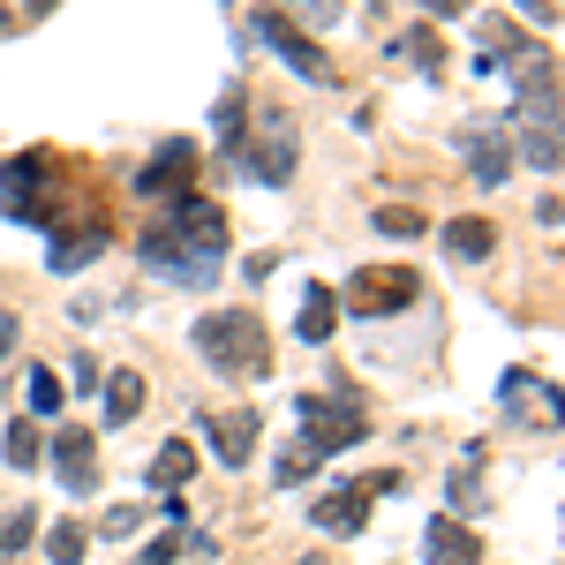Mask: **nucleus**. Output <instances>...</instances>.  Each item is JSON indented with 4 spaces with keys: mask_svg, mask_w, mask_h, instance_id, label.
I'll return each instance as SVG.
<instances>
[{
    "mask_svg": "<svg viewBox=\"0 0 565 565\" xmlns=\"http://www.w3.org/2000/svg\"><path fill=\"white\" fill-rule=\"evenodd\" d=\"M218 257H226V212L212 196H181L174 212L143 234V264L159 279H181V287H212Z\"/></svg>",
    "mask_w": 565,
    "mask_h": 565,
    "instance_id": "1",
    "label": "nucleus"
},
{
    "mask_svg": "<svg viewBox=\"0 0 565 565\" xmlns=\"http://www.w3.org/2000/svg\"><path fill=\"white\" fill-rule=\"evenodd\" d=\"M196 354L212 362L218 377H264L271 340H264V324L249 317V309H212V317L196 324Z\"/></svg>",
    "mask_w": 565,
    "mask_h": 565,
    "instance_id": "2",
    "label": "nucleus"
},
{
    "mask_svg": "<svg viewBox=\"0 0 565 565\" xmlns=\"http://www.w3.org/2000/svg\"><path fill=\"white\" fill-rule=\"evenodd\" d=\"M295 415H302L309 430V452L324 460V452H340V445H362V407H354V392H302L295 399Z\"/></svg>",
    "mask_w": 565,
    "mask_h": 565,
    "instance_id": "3",
    "label": "nucleus"
},
{
    "mask_svg": "<svg viewBox=\"0 0 565 565\" xmlns=\"http://www.w3.org/2000/svg\"><path fill=\"white\" fill-rule=\"evenodd\" d=\"M415 302V264H362L348 279V309L354 317H392Z\"/></svg>",
    "mask_w": 565,
    "mask_h": 565,
    "instance_id": "4",
    "label": "nucleus"
},
{
    "mask_svg": "<svg viewBox=\"0 0 565 565\" xmlns=\"http://www.w3.org/2000/svg\"><path fill=\"white\" fill-rule=\"evenodd\" d=\"M249 31H257V39L271 45V53H279L287 68H302L309 84H332V53H324L317 39H302V31H295V23H287L279 8H257V15H249Z\"/></svg>",
    "mask_w": 565,
    "mask_h": 565,
    "instance_id": "5",
    "label": "nucleus"
},
{
    "mask_svg": "<svg viewBox=\"0 0 565 565\" xmlns=\"http://www.w3.org/2000/svg\"><path fill=\"white\" fill-rule=\"evenodd\" d=\"M399 490V476H362V482H340V490H324L317 505H309V521L324 527V535H348V527L370 521V498H385Z\"/></svg>",
    "mask_w": 565,
    "mask_h": 565,
    "instance_id": "6",
    "label": "nucleus"
},
{
    "mask_svg": "<svg viewBox=\"0 0 565 565\" xmlns=\"http://www.w3.org/2000/svg\"><path fill=\"white\" fill-rule=\"evenodd\" d=\"M53 468H61L68 490H90V482H98V437L90 430H61L53 437Z\"/></svg>",
    "mask_w": 565,
    "mask_h": 565,
    "instance_id": "7",
    "label": "nucleus"
},
{
    "mask_svg": "<svg viewBox=\"0 0 565 565\" xmlns=\"http://www.w3.org/2000/svg\"><path fill=\"white\" fill-rule=\"evenodd\" d=\"M189 174H196V143H167V151L136 174V189H143V196H167V189H181Z\"/></svg>",
    "mask_w": 565,
    "mask_h": 565,
    "instance_id": "8",
    "label": "nucleus"
},
{
    "mask_svg": "<svg viewBox=\"0 0 565 565\" xmlns=\"http://www.w3.org/2000/svg\"><path fill=\"white\" fill-rule=\"evenodd\" d=\"M45 181V159H15V167H0V212L31 218V189Z\"/></svg>",
    "mask_w": 565,
    "mask_h": 565,
    "instance_id": "9",
    "label": "nucleus"
},
{
    "mask_svg": "<svg viewBox=\"0 0 565 565\" xmlns=\"http://www.w3.org/2000/svg\"><path fill=\"white\" fill-rule=\"evenodd\" d=\"M242 174L287 181V174H295V143H287V136H264V143H249V151H242Z\"/></svg>",
    "mask_w": 565,
    "mask_h": 565,
    "instance_id": "10",
    "label": "nucleus"
},
{
    "mask_svg": "<svg viewBox=\"0 0 565 565\" xmlns=\"http://www.w3.org/2000/svg\"><path fill=\"white\" fill-rule=\"evenodd\" d=\"M445 249H452L460 264H476V257L498 249V226H490V218H452V226H445Z\"/></svg>",
    "mask_w": 565,
    "mask_h": 565,
    "instance_id": "11",
    "label": "nucleus"
},
{
    "mask_svg": "<svg viewBox=\"0 0 565 565\" xmlns=\"http://www.w3.org/2000/svg\"><path fill=\"white\" fill-rule=\"evenodd\" d=\"M212 437H218V460H226V468H242V460H249V445H257V415H249V407H242V415H218Z\"/></svg>",
    "mask_w": 565,
    "mask_h": 565,
    "instance_id": "12",
    "label": "nucleus"
},
{
    "mask_svg": "<svg viewBox=\"0 0 565 565\" xmlns=\"http://www.w3.org/2000/svg\"><path fill=\"white\" fill-rule=\"evenodd\" d=\"M106 249V226L90 218V226H76V234H53V271H76V264H90Z\"/></svg>",
    "mask_w": 565,
    "mask_h": 565,
    "instance_id": "13",
    "label": "nucleus"
},
{
    "mask_svg": "<svg viewBox=\"0 0 565 565\" xmlns=\"http://www.w3.org/2000/svg\"><path fill=\"white\" fill-rule=\"evenodd\" d=\"M332 324H340V295H332V287H309V295H302V340H309V348H324Z\"/></svg>",
    "mask_w": 565,
    "mask_h": 565,
    "instance_id": "14",
    "label": "nucleus"
},
{
    "mask_svg": "<svg viewBox=\"0 0 565 565\" xmlns=\"http://www.w3.org/2000/svg\"><path fill=\"white\" fill-rule=\"evenodd\" d=\"M430 565H476V535L460 521H430Z\"/></svg>",
    "mask_w": 565,
    "mask_h": 565,
    "instance_id": "15",
    "label": "nucleus"
},
{
    "mask_svg": "<svg viewBox=\"0 0 565 565\" xmlns=\"http://www.w3.org/2000/svg\"><path fill=\"white\" fill-rule=\"evenodd\" d=\"M143 415V377L136 370H114L106 377V423H136Z\"/></svg>",
    "mask_w": 565,
    "mask_h": 565,
    "instance_id": "16",
    "label": "nucleus"
},
{
    "mask_svg": "<svg viewBox=\"0 0 565 565\" xmlns=\"http://www.w3.org/2000/svg\"><path fill=\"white\" fill-rule=\"evenodd\" d=\"M377 234H392V242H423L430 218L415 212V204H377Z\"/></svg>",
    "mask_w": 565,
    "mask_h": 565,
    "instance_id": "17",
    "label": "nucleus"
},
{
    "mask_svg": "<svg viewBox=\"0 0 565 565\" xmlns=\"http://www.w3.org/2000/svg\"><path fill=\"white\" fill-rule=\"evenodd\" d=\"M189 476H196V452H189V445H167V452L151 460V482H159V490H181Z\"/></svg>",
    "mask_w": 565,
    "mask_h": 565,
    "instance_id": "18",
    "label": "nucleus"
},
{
    "mask_svg": "<svg viewBox=\"0 0 565 565\" xmlns=\"http://www.w3.org/2000/svg\"><path fill=\"white\" fill-rule=\"evenodd\" d=\"M0 452H8V468H39V423H31V415H23V423H8Z\"/></svg>",
    "mask_w": 565,
    "mask_h": 565,
    "instance_id": "19",
    "label": "nucleus"
},
{
    "mask_svg": "<svg viewBox=\"0 0 565 565\" xmlns=\"http://www.w3.org/2000/svg\"><path fill=\"white\" fill-rule=\"evenodd\" d=\"M31 535H39V513H31V505H15V513H8V521H0V565L15 558V551H23V543H31Z\"/></svg>",
    "mask_w": 565,
    "mask_h": 565,
    "instance_id": "20",
    "label": "nucleus"
},
{
    "mask_svg": "<svg viewBox=\"0 0 565 565\" xmlns=\"http://www.w3.org/2000/svg\"><path fill=\"white\" fill-rule=\"evenodd\" d=\"M468 167H476L482 181H505V143H498V136H468Z\"/></svg>",
    "mask_w": 565,
    "mask_h": 565,
    "instance_id": "21",
    "label": "nucleus"
},
{
    "mask_svg": "<svg viewBox=\"0 0 565 565\" xmlns=\"http://www.w3.org/2000/svg\"><path fill=\"white\" fill-rule=\"evenodd\" d=\"M61 399H68V385L53 370H31V415H61Z\"/></svg>",
    "mask_w": 565,
    "mask_h": 565,
    "instance_id": "22",
    "label": "nucleus"
},
{
    "mask_svg": "<svg viewBox=\"0 0 565 565\" xmlns=\"http://www.w3.org/2000/svg\"><path fill=\"white\" fill-rule=\"evenodd\" d=\"M399 53H407L415 68H437V61H445V45H437V31H407V39H399Z\"/></svg>",
    "mask_w": 565,
    "mask_h": 565,
    "instance_id": "23",
    "label": "nucleus"
},
{
    "mask_svg": "<svg viewBox=\"0 0 565 565\" xmlns=\"http://www.w3.org/2000/svg\"><path fill=\"white\" fill-rule=\"evenodd\" d=\"M45 551H53V565H76V558H84V527H76V521H61Z\"/></svg>",
    "mask_w": 565,
    "mask_h": 565,
    "instance_id": "24",
    "label": "nucleus"
},
{
    "mask_svg": "<svg viewBox=\"0 0 565 565\" xmlns=\"http://www.w3.org/2000/svg\"><path fill=\"white\" fill-rule=\"evenodd\" d=\"M309 468H317V452H309V445H295V452H279V482H302Z\"/></svg>",
    "mask_w": 565,
    "mask_h": 565,
    "instance_id": "25",
    "label": "nucleus"
},
{
    "mask_svg": "<svg viewBox=\"0 0 565 565\" xmlns=\"http://www.w3.org/2000/svg\"><path fill=\"white\" fill-rule=\"evenodd\" d=\"M136 521H143L136 505H106V521H98V527H106V535H136Z\"/></svg>",
    "mask_w": 565,
    "mask_h": 565,
    "instance_id": "26",
    "label": "nucleus"
},
{
    "mask_svg": "<svg viewBox=\"0 0 565 565\" xmlns=\"http://www.w3.org/2000/svg\"><path fill=\"white\" fill-rule=\"evenodd\" d=\"M143 565H174V535H167V543H151V551H143Z\"/></svg>",
    "mask_w": 565,
    "mask_h": 565,
    "instance_id": "27",
    "label": "nucleus"
},
{
    "mask_svg": "<svg viewBox=\"0 0 565 565\" xmlns=\"http://www.w3.org/2000/svg\"><path fill=\"white\" fill-rule=\"evenodd\" d=\"M423 8H430V15H460L468 0H423Z\"/></svg>",
    "mask_w": 565,
    "mask_h": 565,
    "instance_id": "28",
    "label": "nucleus"
},
{
    "mask_svg": "<svg viewBox=\"0 0 565 565\" xmlns=\"http://www.w3.org/2000/svg\"><path fill=\"white\" fill-rule=\"evenodd\" d=\"M15 348V317H0V354Z\"/></svg>",
    "mask_w": 565,
    "mask_h": 565,
    "instance_id": "29",
    "label": "nucleus"
},
{
    "mask_svg": "<svg viewBox=\"0 0 565 565\" xmlns=\"http://www.w3.org/2000/svg\"><path fill=\"white\" fill-rule=\"evenodd\" d=\"M302 8H309V15H332V0H302Z\"/></svg>",
    "mask_w": 565,
    "mask_h": 565,
    "instance_id": "30",
    "label": "nucleus"
},
{
    "mask_svg": "<svg viewBox=\"0 0 565 565\" xmlns=\"http://www.w3.org/2000/svg\"><path fill=\"white\" fill-rule=\"evenodd\" d=\"M45 8H53V0H23V15H45Z\"/></svg>",
    "mask_w": 565,
    "mask_h": 565,
    "instance_id": "31",
    "label": "nucleus"
},
{
    "mask_svg": "<svg viewBox=\"0 0 565 565\" xmlns=\"http://www.w3.org/2000/svg\"><path fill=\"white\" fill-rule=\"evenodd\" d=\"M295 565H324V558H295Z\"/></svg>",
    "mask_w": 565,
    "mask_h": 565,
    "instance_id": "32",
    "label": "nucleus"
},
{
    "mask_svg": "<svg viewBox=\"0 0 565 565\" xmlns=\"http://www.w3.org/2000/svg\"><path fill=\"white\" fill-rule=\"evenodd\" d=\"M0 23H8V8H0Z\"/></svg>",
    "mask_w": 565,
    "mask_h": 565,
    "instance_id": "33",
    "label": "nucleus"
}]
</instances>
